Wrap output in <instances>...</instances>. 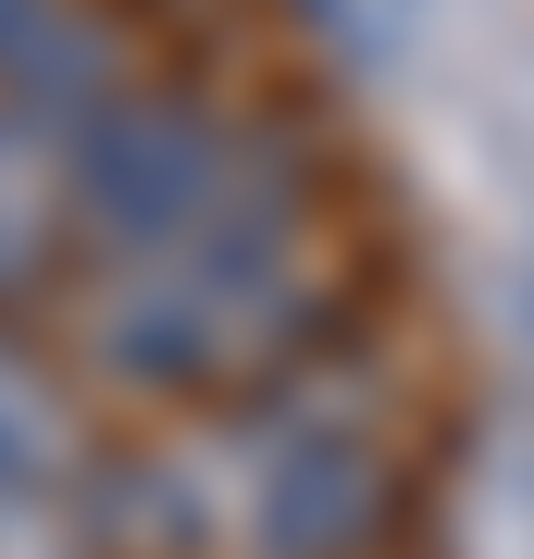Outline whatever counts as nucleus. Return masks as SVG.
<instances>
[{
    "instance_id": "nucleus-1",
    "label": "nucleus",
    "mask_w": 534,
    "mask_h": 559,
    "mask_svg": "<svg viewBox=\"0 0 534 559\" xmlns=\"http://www.w3.org/2000/svg\"><path fill=\"white\" fill-rule=\"evenodd\" d=\"M212 485V535L237 559H373L397 522V460L348 399H323L311 373L237 399V423L199 460Z\"/></svg>"
},
{
    "instance_id": "nucleus-3",
    "label": "nucleus",
    "mask_w": 534,
    "mask_h": 559,
    "mask_svg": "<svg viewBox=\"0 0 534 559\" xmlns=\"http://www.w3.org/2000/svg\"><path fill=\"white\" fill-rule=\"evenodd\" d=\"M62 485H87L75 399H62V373L0 323V510L13 498H62Z\"/></svg>"
},
{
    "instance_id": "nucleus-2",
    "label": "nucleus",
    "mask_w": 534,
    "mask_h": 559,
    "mask_svg": "<svg viewBox=\"0 0 534 559\" xmlns=\"http://www.w3.org/2000/svg\"><path fill=\"white\" fill-rule=\"evenodd\" d=\"M75 274V187H62V124L0 100V311L50 299Z\"/></svg>"
}]
</instances>
